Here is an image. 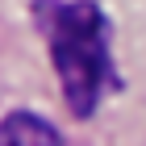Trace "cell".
Returning a JSON list of instances; mask_svg holds the SVG:
<instances>
[{"instance_id":"cell-1","label":"cell","mask_w":146,"mask_h":146,"mask_svg":"<svg viewBox=\"0 0 146 146\" xmlns=\"http://www.w3.org/2000/svg\"><path fill=\"white\" fill-rule=\"evenodd\" d=\"M50 54L58 67V84L75 117H92L104 92L113 88L109 21L92 0L63 4L50 21Z\"/></svg>"},{"instance_id":"cell-2","label":"cell","mask_w":146,"mask_h":146,"mask_svg":"<svg viewBox=\"0 0 146 146\" xmlns=\"http://www.w3.org/2000/svg\"><path fill=\"white\" fill-rule=\"evenodd\" d=\"M0 146H58V129L34 113H9L0 125Z\"/></svg>"}]
</instances>
